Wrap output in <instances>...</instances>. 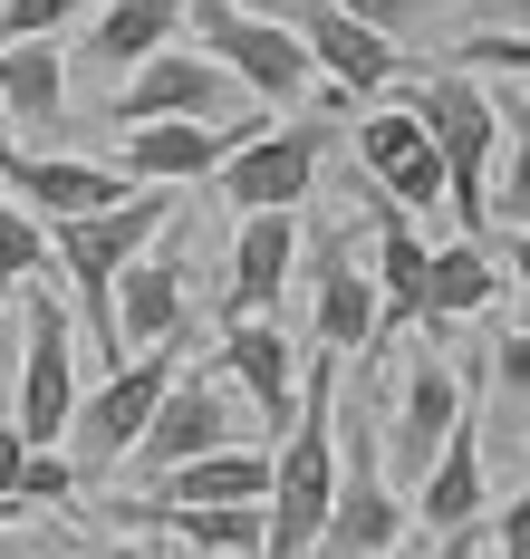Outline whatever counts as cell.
<instances>
[{"label":"cell","mask_w":530,"mask_h":559,"mask_svg":"<svg viewBox=\"0 0 530 559\" xmlns=\"http://www.w3.org/2000/svg\"><path fill=\"white\" fill-rule=\"evenodd\" d=\"M68 415H77V319L49 280H29V309H20V386H10V435L29 453L68 444Z\"/></svg>","instance_id":"6"},{"label":"cell","mask_w":530,"mask_h":559,"mask_svg":"<svg viewBox=\"0 0 530 559\" xmlns=\"http://www.w3.org/2000/svg\"><path fill=\"white\" fill-rule=\"evenodd\" d=\"M0 116L20 135H49L68 116V49L59 39H10L0 49Z\"/></svg>","instance_id":"21"},{"label":"cell","mask_w":530,"mask_h":559,"mask_svg":"<svg viewBox=\"0 0 530 559\" xmlns=\"http://www.w3.org/2000/svg\"><path fill=\"white\" fill-rule=\"evenodd\" d=\"M222 116H241V87L213 68V58H203V49H155V58L117 87L107 126L135 135V126H222Z\"/></svg>","instance_id":"10"},{"label":"cell","mask_w":530,"mask_h":559,"mask_svg":"<svg viewBox=\"0 0 530 559\" xmlns=\"http://www.w3.org/2000/svg\"><path fill=\"white\" fill-rule=\"evenodd\" d=\"M222 367H232V395L270 425V435H290L299 415V347L280 319H222Z\"/></svg>","instance_id":"16"},{"label":"cell","mask_w":530,"mask_h":559,"mask_svg":"<svg viewBox=\"0 0 530 559\" xmlns=\"http://www.w3.org/2000/svg\"><path fill=\"white\" fill-rule=\"evenodd\" d=\"M338 492V357L299 367V415L270 453V502H261V559H309Z\"/></svg>","instance_id":"1"},{"label":"cell","mask_w":530,"mask_h":559,"mask_svg":"<svg viewBox=\"0 0 530 559\" xmlns=\"http://www.w3.org/2000/svg\"><path fill=\"white\" fill-rule=\"evenodd\" d=\"M414 126H424V145H434V165H444V213L463 223V241L492 231V155H502V97L463 78V68H434V78H414L406 87Z\"/></svg>","instance_id":"2"},{"label":"cell","mask_w":530,"mask_h":559,"mask_svg":"<svg viewBox=\"0 0 530 559\" xmlns=\"http://www.w3.org/2000/svg\"><path fill=\"white\" fill-rule=\"evenodd\" d=\"M183 241H193V213H174V223H165V231H155V241L117 271V289H107L117 367L135 357V347H165V337L183 329Z\"/></svg>","instance_id":"12"},{"label":"cell","mask_w":530,"mask_h":559,"mask_svg":"<svg viewBox=\"0 0 530 559\" xmlns=\"http://www.w3.org/2000/svg\"><path fill=\"white\" fill-rule=\"evenodd\" d=\"M482 559H530V483L502 502V521H492V550Z\"/></svg>","instance_id":"32"},{"label":"cell","mask_w":530,"mask_h":559,"mask_svg":"<svg viewBox=\"0 0 530 559\" xmlns=\"http://www.w3.org/2000/svg\"><path fill=\"white\" fill-rule=\"evenodd\" d=\"M0 183L29 223H77V213H117L125 183L117 165H87V155H39V145H0Z\"/></svg>","instance_id":"15"},{"label":"cell","mask_w":530,"mask_h":559,"mask_svg":"<svg viewBox=\"0 0 530 559\" xmlns=\"http://www.w3.org/2000/svg\"><path fill=\"white\" fill-rule=\"evenodd\" d=\"M502 261H511V280H521V329H530V231H502Z\"/></svg>","instance_id":"36"},{"label":"cell","mask_w":530,"mask_h":559,"mask_svg":"<svg viewBox=\"0 0 530 559\" xmlns=\"http://www.w3.org/2000/svg\"><path fill=\"white\" fill-rule=\"evenodd\" d=\"M472 29H502V39H530V0H472Z\"/></svg>","instance_id":"33"},{"label":"cell","mask_w":530,"mask_h":559,"mask_svg":"<svg viewBox=\"0 0 530 559\" xmlns=\"http://www.w3.org/2000/svg\"><path fill=\"white\" fill-rule=\"evenodd\" d=\"M29 280H49V231L0 193V289H29Z\"/></svg>","instance_id":"26"},{"label":"cell","mask_w":530,"mask_h":559,"mask_svg":"<svg viewBox=\"0 0 530 559\" xmlns=\"http://www.w3.org/2000/svg\"><path fill=\"white\" fill-rule=\"evenodd\" d=\"M183 377V329L165 337V347H135L125 367H107V386L77 395V415H68V463L77 473H117L125 453H135V435L155 425V405H165V386Z\"/></svg>","instance_id":"7"},{"label":"cell","mask_w":530,"mask_h":559,"mask_svg":"<svg viewBox=\"0 0 530 559\" xmlns=\"http://www.w3.org/2000/svg\"><path fill=\"white\" fill-rule=\"evenodd\" d=\"M309 289H318V357H357V347H376V280H366V261L348 251V231L318 241Z\"/></svg>","instance_id":"19"},{"label":"cell","mask_w":530,"mask_h":559,"mask_svg":"<svg viewBox=\"0 0 530 559\" xmlns=\"http://www.w3.org/2000/svg\"><path fill=\"white\" fill-rule=\"evenodd\" d=\"M386 559H406V550H386Z\"/></svg>","instance_id":"40"},{"label":"cell","mask_w":530,"mask_h":559,"mask_svg":"<svg viewBox=\"0 0 530 559\" xmlns=\"http://www.w3.org/2000/svg\"><path fill=\"white\" fill-rule=\"evenodd\" d=\"M174 213H183L174 193L135 183V193H125L117 213H77V223H39V231H49V271H59L68 289H77V329H87V347H97L107 367H117V329H107V289H117V271H125V261H135V251H145V241H155L165 223H174Z\"/></svg>","instance_id":"3"},{"label":"cell","mask_w":530,"mask_h":559,"mask_svg":"<svg viewBox=\"0 0 530 559\" xmlns=\"http://www.w3.org/2000/svg\"><path fill=\"white\" fill-rule=\"evenodd\" d=\"M463 395H472V386L444 367V357H424V347L406 357V377H396L386 415H376V463H386V483H396V492H414V483H424V463L444 453L454 415H463Z\"/></svg>","instance_id":"9"},{"label":"cell","mask_w":530,"mask_h":559,"mask_svg":"<svg viewBox=\"0 0 530 559\" xmlns=\"http://www.w3.org/2000/svg\"><path fill=\"white\" fill-rule=\"evenodd\" d=\"M20 463H29V444L0 425V511H20Z\"/></svg>","instance_id":"35"},{"label":"cell","mask_w":530,"mask_h":559,"mask_svg":"<svg viewBox=\"0 0 530 559\" xmlns=\"http://www.w3.org/2000/svg\"><path fill=\"white\" fill-rule=\"evenodd\" d=\"M183 20H193V49L213 58L241 97H261V107H299V97L318 87L309 49H299L270 10H251V0H183Z\"/></svg>","instance_id":"5"},{"label":"cell","mask_w":530,"mask_h":559,"mask_svg":"<svg viewBox=\"0 0 530 559\" xmlns=\"http://www.w3.org/2000/svg\"><path fill=\"white\" fill-rule=\"evenodd\" d=\"M0 559H29V550H0Z\"/></svg>","instance_id":"39"},{"label":"cell","mask_w":530,"mask_h":559,"mask_svg":"<svg viewBox=\"0 0 530 559\" xmlns=\"http://www.w3.org/2000/svg\"><path fill=\"white\" fill-rule=\"evenodd\" d=\"M386 550H406V492L376 463V405H338V492H328L309 559H386Z\"/></svg>","instance_id":"4"},{"label":"cell","mask_w":530,"mask_h":559,"mask_svg":"<svg viewBox=\"0 0 530 559\" xmlns=\"http://www.w3.org/2000/svg\"><path fill=\"white\" fill-rule=\"evenodd\" d=\"M29 502H77V463L68 453H29L20 463V511Z\"/></svg>","instance_id":"30"},{"label":"cell","mask_w":530,"mask_h":559,"mask_svg":"<svg viewBox=\"0 0 530 559\" xmlns=\"http://www.w3.org/2000/svg\"><path fill=\"white\" fill-rule=\"evenodd\" d=\"M318 155H328V126H318V116H280V126H261L213 183H222L232 213H299L309 183H318Z\"/></svg>","instance_id":"11"},{"label":"cell","mask_w":530,"mask_h":559,"mask_svg":"<svg viewBox=\"0 0 530 559\" xmlns=\"http://www.w3.org/2000/svg\"><path fill=\"white\" fill-rule=\"evenodd\" d=\"M463 78H530V39H502V29H472L463 49H454Z\"/></svg>","instance_id":"28"},{"label":"cell","mask_w":530,"mask_h":559,"mask_svg":"<svg viewBox=\"0 0 530 559\" xmlns=\"http://www.w3.org/2000/svg\"><path fill=\"white\" fill-rule=\"evenodd\" d=\"M492 550V531H482V521H472V531H444V540H434V559H482Z\"/></svg>","instance_id":"37"},{"label":"cell","mask_w":530,"mask_h":559,"mask_svg":"<svg viewBox=\"0 0 530 559\" xmlns=\"http://www.w3.org/2000/svg\"><path fill=\"white\" fill-rule=\"evenodd\" d=\"M414 145H424L414 107H376V116H357V165H366V183H386V174L406 165Z\"/></svg>","instance_id":"24"},{"label":"cell","mask_w":530,"mask_h":559,"mask_svg":"<svg viewBox=\"0 0 530 559\" xmlns=\"http://www.w3.org/2000/svg\"><path fill=\"white\" fill-rule=\"evenodd\" d=\"M174 29H183V0H97L87 10V68H107V78H135L155 49H174Z\"/></svg>","instance_id":"20"},{"label":"cell","mask_w":530,"mask_h":559,"mask_svg":"<svg viewBox=\"0 0 530 559\" xmlns=\"http://www.w3.org/2000/svg\"><path fill=\"white\" fill-rule=\"evenodd\" d=\"M107 559H165V550H145V540H117V550H107Z\"/></svg>","instance_id":"38"},{"label":"cell","mask_w":530,"mask_h":559,"mask_svg":"<svg viewBox=\"0 0 530 559\" xmlns=\"http://www.w3.org/2000/svg\"><path fill=\"white\" fill-rule=\"evenodd\" d=\"M232 444H251V405L232 395V377H174L165 386V405H155V425L135 435V473L145 483H165V473H183V463H203V453H232Z\"/></svg>","instance_id":"8"},{"label":"cell","mask_w":530,"mask_h":559,"mask_svg":"<svg viewBox=\"0 0 530 559\" xmlns=\"http://www.w3.org/2000/svg\"><path fill=\"white\" fill-rule=\"evenodd\" d=\"M290 271H299V213H241V231H232V299H222V319H280Z\"/></svg>","instance_id":"18"},{"label":"cell","mask_w":530,"mask_h":559,"mask_svg":"<svg viewBox=\"0 0 530 559\" xmlns=\"http://www.w3.org/2000/svg\"><path fill=\"white\" fill-rule=\"evenodd\" d=\"M125 521H165L183 550H232V559H261V502H232V511H155V502H125Z\"/></svg>","instance_id":"23"},{"label":"cell","mask_w":530,"mask_h":559,"mask_svg":"<svg viewBox=\"0 0 530 559\" xmlns=\"http://www.w3.org/2000/svg\"><path fill=\"white\" fill-rule=\"evenodd\" d=\"M502 135H511V165H502L492 213H502V231H530V107L521 97H502Z\"/></svg>","instance_id":"25"},{"label":"cell","mask_w":530,"mask_h":559,"mask_svg":"<svg viewBox=\"0 0 530 559\" xmlns=\"http://www.w3.org/2000/svg\"><path fill=\"white\" fill-rule=\"evenodd\" d=\"M502 299V261L482 241H444L424 251V329H454V319H482Z\"/></svg>","instance_id":"22"},{"label":"cell","mask_w":530,"mask_h":559,"mask_svg":"<svg viewBox=\"0 0 530 559\" xmlns=\"http://www.w3.org/2000/svg\"><path fill=\"white\" fill-rule=\"evenodd\" d=\"M10 386H20V319L0 309V425H10Z\"/></svg>","instance_id":"34"},{"label":"cell","mask_w":530,"mask_h":559,"mask_svg":"<svg viewBox=\"0 0 530 559\" xmlns=\"http://www.w3.org/2000/svg\"><path fill=\"white\" fill-rule=\"evenodd\" d=\"M261 126H270V107H241V116H222V126H135V135H117V174H125V183L174 193V183L222 174Z\"/></svg>","instance_id":"13"},{"label":"cell","mask_w":530,"mask_h":559,"mask_svg":"<svg viewBox=\"0 0 530 559\" xmlns=\"http://www.w3.org/2000/svg\"><path fill=\"white\" fill-rule=\"evenodd\" d=\"M482 502H492V483H482V415H472V395H463V415H454L444 453L424 463L406 521H424V531L444 540V531H472V521H482Z\"/></svg>","instance_id":"17"},{"label":"cell","mask_w":530,"mask_h":559,"mask_svg":"<svg viewBox=\"0 0 530 559\" xmlns=\"http://www.w3.org/2000/svg\"><path fill=\"white\" fill-rule=\"evenodd\" d=\"M270 20L309 49V68H318L338 97H376V87H396V39L357 29L348 10H328V0H270Z\"/></svg>","instance_id":"14"},{"label":"cell","mask_w":530,"mask_h":559,"mask_svg":"<svg viewBox=\"0 0 530 559\" xmlns=\"http://www.w3.org/2000/svg\"><path fill=\"white\" fill-rule=\"evenodd\" d=\"M492 386H502L511 415H530V329H502V347H492Z\"/></svg>","instance_id":"29"},{"label":"cell","mask_w":530,"mask_h":559,"mask_svg":"<svg viewBox=\"0 0 530 559\" xmlns=\"http://www.w3.org/2000/svg\"><path fill=\"white\" fill-rule=\"evenodd\" d=\"M97 0H0V49L10 39H59L68 20H87Z\"/></svg>","instance_id":"27"},{"label":"cell","mask_w":530,"mask_h":559,"mask_svg":"<svg viewBox=\"0 0 530 559\" xmlns=\"http://www.w3.org/2000/svg\"><path fill=\"white\" fill-rule=\"evenodd\" d=\"M328 10H348L357 29H376V39H406L414 20H424V0H328Z\"/></svg>","instance_id":"31"}]
</instances>
